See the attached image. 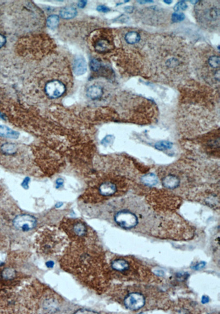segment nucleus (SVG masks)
Wrapping results in <instances>:
<instances>
[{
    "instance_id": "6",
    "label": "nucleus",
    "mask_w": 220,
    "mask_h": 314,
    "mask_svg": "<svg viewBox=\"0 0 220 314\" xmlns=\"http://www.w3.org/2000/svg\"><path fill=\"white\" fill-rule=\"evenodd\" d=\"M112 47L111 42L107 38H98L94 42V47L96 52L101 53L108 52Z\"/></svg>"
},
{
    "instance_id": "25",
    "label": "nucleus",
    "mask_w": 220,
    "mask_h": 314,
    "mask_svg": "<svg viewBox=\"0 0 220 314\" xmlns=\"http://www.w3.org/2000/svg\"><path fill=\"white\" fill-rule=\"evenodd\" d=\"M95 313H96V312L85 309L78 310L75 312V314H95Z\"/></svg>"
},
{
    "instance_id": "5",
    "label": "nucleus",
    "mask_w": 220,
    "mask_h": 314,
    "mask_svg": "<svg viewBox=\"0 0 220 314\" xmlns=\"http://www.w3.org/2000/svg\"><path fill=\"white\" fill-rule=\"evenodd\" d=\"M87 64L83 57L78 56L73 63V71L76 75H82L87 72Z\"/></svg>"
},
{
    "instance_id": "8",
    "label": "nucleus",
    "mask_w": 220,
    "mask_h": 314,
    "mask_svg": "<svg viewBox=\"0 0 220 314\" xmlns=\"http://www.w3.org/2000/svg\"><path fill=\"white\" fill-rule=\"evenodd\" d=\"M117 191V187L115 184L111 182H106L102 184L99 188V192L103 196H110L113 195Z\"/></svg>"
},
{
    "instance_id": "3",
    "label": "nucleus",
    "mask_w": 220,
    "mask_h": 314,
    "mask_svg": "<svg viewBox=\"0 0 220 314\" xmlns=\"http://www.w3.org/2000/svg\"><path fill=\"white\" fill-rule=\"evenodd\" d=\"M125 307L128 309L136 311L141 309L144 306L145 299L144 296L139 293H132L127 295L124 300Z\"/></svg>"
},
{
    "instance_id": "28",
    "label": "nucleus",
    "mask_w": 220,
    "mask_h": 314,
    "mask_svg": "<svg viewBox=\"0 0 220 314\" xmlns=\"http://www.w3.org/2000/svg\"><path fill=\"white\" fill-rule=\"evenodd\" d=\"M30 181V179L29 178H26V179H24V180L23 182L22 183V185L24 189H28L29 187L28 183Z\"/></svg>"
},
{
    "instance_id": "22",
    "label": "nucleus",
    "mask_w": 220,
    "mask_h": 314,
    "mask_svg": "<svg viewBox=\"0 0 220 314\" xmlns=\"http://www.w3.org/2000/svg\"><path fill=\"white\" fill-rule=\"evenodd\" d=\"M187 5L184 1H180L175 6L174 10L176 12H179L182 11H185L187 10Z\"/></svg>"
},
{
    "instance_id": "33",
    "label": "nucleus",
    "mask_w": 220,
    "mask_h": 314,
    "mask_svg": "<svg viewBox=\"0 0 220 314\" xmlns=\"http://www.w3.org/2000/svg\"><path fill=\"white\" fill-rule=\"evenodd\" d=\"M208 301H209V298L206 296H204L202 298V302L203 303H206V302H208Z\"/></svg>"
},
{
    "instance_id": "16",
    "label": "nucleus",
    "mask_w": 220,
    "mask_h": 314,
    "mask_svg": "<svg viewBox=\"0 0 220 314\" xmlns=\"http://www.w3.org/2000/svg\"><path fill=\"white\" fill-rule=\"evenodd\" d=\"M73 232L77 236L83 237L87 233L86 227L83 223H76L73 226Z\"/></svg>"
},
{
    "instance_id": "18",
    "label": "nucleus",
    "mask_w": 220,
    "mask_h": 314,
    "mask_svg": "<svg viewBox=\"0 0 220 314\" xmlns=\"http://www.w3.org/2000/svg\"><path fill=\"white\" fill-rule=\"evenodd\" d=\"M3 152L7 155H13L16 152V145L13 143H5L1 147Z\"/></svg>"
},
{
    "instance_id": "9",
    "label": "nucleus",
    "mask_w": 220,
    "mask_h": 314,
    "mask_svg": "<svg viewBox=\"0 0 220 314\" xmlns=\"http://www.w3.org/2000/svg\"><path fill=\"white\" fill-rule=\"evenodd\" d=\"M87 94L89 98L92 100H96L102 96L103 90L98 86H92L87 90Z\"/></svg>"
},
{
    "instance_id": "20",
    "label": "nucleus",
    "mask_w": 220,
    "mask_h": 314,
    "mask_svg": "<svg viewBox=\"0 0 220 314\" xmlns=\"http://www.w3.org/2000/svg\"><path fill=\"white\" fill-rule=\"evenodd\" d=\"M90 66L91 70L93 71L94 72H97V71L100 70L101 67V64L98 60L93 59H92L90 61Z\"/></svg>"
},
{
    "instance_id": "10",
    "label": "nucleus",
    "mask_w": 220,
    "mask_h": 314,
    "mask_svg": "<svg viewBox=\"0 0 220 314\" xmlns=\"http://www.w3.org/2000/svg\"><path fill=\"white\" fill-rule=\"evenodd\" d=\"M111 267L113 270L123 272L129 269L128 262L124 259H116L111 263Z\"/></svg>"
},
{
    "instance_id": "11",
    "label": "nucleus",
    "mask_w": 220,
    "mask_h": 314,
    "mask_svg": "<svg viewBox=\"0 0 220 314\" xmlns=\"http://www.w3.org/2000/svg\"><path fill=\"white\" fill-rule=\"evenodd\" d=\"M0 136L6 138L17 139L18 138L19 134L18 132L14 131L8 127L0 125Z\"/></svg>"
},
{
    "instance_id": "24",
    "label": "nucleus",
    "mask_w": 220,
    "mask_h": 314,
    "mask_svg": "<svg viewBox=\"0 0 220 314\" xmlns=\"http://www.w3.org/2000/svg\"><path fill=\"white\" fill-rule=\"evenodd\" d=\"M96 10L98 11V12H104V13H106V12H109L110 11V9L108 8V7H106L105 6H103V5H100V6H98V7L96 8Z\"/></svg>"
},
{
    "instance_id": "19",
    "label": "nucleus",
    "mask_w": 220,
    "mask_h": 314,
    "mask_svg": "<svg viewBox=\"0 0 220 314\" xmlns=\"http://www.w3.org/2000/svg\"><path fill=\"white\" fill-rule=\"evenodd\" d=\"M208 63L210 66L213 68H218L220 65V57L219 56L213 55L211 56L208 60Z\"/></svg>"
},
{
    "instance_id": "1",
    "label": "nucleus",
    "mask_w": 220,
    "mask_h": 314,
    "mask_svg": "<svg viewBox=\"0 0 220 314\" xmlns=\"http://www.w3.org/2000/svg\"><path fill=\"white\" fill-rule=\"evenodd\" d=\"M115 222L124 229H132L138 224V216L133 211L128 209H122L117 211L114 216Z\"/></svg>"
},
{
    "instance_id": "12",
    "label": "nucleus",
    "mask_w": 220,
    "mask_h": 314,
    "mask_svg": "<svg viewBox=\"0 0 220 314\" xmlns=\"http://www.w3.org/2000/svg\"><path fill=\"white\" fill-rule=\"evenodd\" d=\"M60 14L63 19H71L77 16V11L73 7H65L60 11Z\"/></svg>"
},
{
    "instance_id": "34",
    "label": "nucleus",
    "mask_w": 220,
    "mask_h": 314,
    "mask_svg": "<svg viewBox=\"0 0 220 314\" xmlns=\"http://www.w3.org/2000/svg\"><path fill=\"white\" fill-rule=\"evenodd\" d=\"M138 2H144V3L147 2H153V1H138Z\"/></svg>"
},
{
    "instance_id": "15",
    "label": "nucleus",
    "mask_w": 220,
    "mask_h": 314,
    "mask_svg": "<svg viewBox=\"0 0 220 314\" xmlns=\"http://www.w3.org/2000/svg\"><path fill=\"white\" fill-rule=\"evenodd\" d=\"M141 180L146 185L149 186L156 185L158 183L157 177L153 174H148L145 175L143 176Z\"/></svg>"
},
{
    "instance_id": "27",
    "label": "nucleus",
    "mask_w": 220,
    "mask_h": 314,
    "mask_svg": "<svg viewBox=\"0 0 220 314\" xmlns=\"http://www.w3.org/2000/svg\"><path fill=\"white\" fill-rule=\"evenodd\" d=\"M205 265H206L205 262H201L199 263L197 265H195L194 268L195 270H201L203 268H204V267H205Z\"/></svg>"
},
{
    "instance_id": "4",
    "label": "nucleus",
    "mask_w": 220,
    "mask_h": 314,
    "mask_svg": "<svg viewBox=\"0 0 220 314\" xmlns=\"http://www.w3.org/2000/svg\"><path fill=\"white\" fill-rule=\"evenodd\" d=\"M66 91V87L62 82L54 80L48 82L45 86V91L51 98H58Z\"/></svg>"
},
{
    "instance_id": "23",
    "label": "nucleus",
    "mask_w": 220,
    "mask_h": 314,
    "mask_svg": "<svg viewBox=\"0 0 220 314\" xmlns=\"http://www.w3.org/2000/svg\"><path fill=\"white\" fill-rule=\"evenodd\" d=\"M156 147L157 148V149L161 150H167V149H170L171 147V143H169L167 142L162 141L161 142H159L156 145Z\"/></svg>"
},
{
    "instance_id": "32",
    "label": "nucleus",
    "mask_w": 220,
    "mask_h": 314,
    "mask_svg": "<svg viewBox=\"0 0 220 314\" xmlns=\"http://www.w3.org/2000/svg\"><path fill=\"white\" fill-rule=\"evenodd\" d=\"M46 266H47V267H49V268H52V267H54V262H53V261H48V262H46Z\"/></svg>"
},
{
    "instance_id": "17",
    "label": "nucleus",
    "mask_w": 220,
    "mask_h": 314,
    "mask_svg": "<svg viewBox=\"0 0 220 314\" xmlns=\"http://www.w3.org/2000/svg\"><path fill=\"white\" fill-rule=\"evenodd\" d=\"M59 22L60 18L57 15H51L47 18V27L51 29L56 28L59 25Z\"/></svg>"
},
{
    "instance_id": "36",
    "label": "nucleus",
    "mask_w": 220,
    "mask_h": 314,
    "mask_svg": "<svg viewBox=\"0 0 220 314\" xmlns=\"http://www.w3.org/2000/svg\"><path fill=\"white\" fill-rule=\"evenodd\" d=\"M164 2H166V3H168V4H170L172 2V1H164Z\"/></svg>"
},
{
    "instance_id": "29",
    "label": "nucleus",
    "mask_w": 220,
    "mask_h": 314,
    "mask_svg": "<svg viewBox=\"0 0 220 314\" xmlns=\"http://www.w3.org/2000/svg\"><path fill=\"white\" fill-rule=\"evenodd\" d=\"M87 1H78V6L80 8H84V7H85V6L87 5Z\"/></svg>"
},
{
    "instance_id": "31",
    "label": "nucleus",
    "mask_w": 220,
    "mask_h": 314,
    "mask_svg": "<svg viewBox=\"0 0 220 314\" xmlns=\"http://www.w3.org/2000/svg\"><path fill=\"white\" fill-rule=\"evenodd\" d=\"M133 7H131V6L126 7L124 8V10H125L127 12H129V13H131V12H132V11H133Z\"/></svg>"
},
{
    "instance_id": "21",
    "label": "nucleus",
    "mask_w": 220,
    "mask_h": 314,
    "mask_svg": "<svg viewBox=\"0 0 220 314\" xmlns=\"http://www.w3.org/2000/svg\"><path fill=\"white\" fill-rule=\"evenodd\" d=\"M184 18H185V15L180 12H175L172 15V21L175 23L182 21Z\"/></svg>"
},
{
    "instance_id": "35",
    "label": "nucleus",
    "mask_w": 220,
    "mask_h": 314,
    "mask_svg": "<svg viewBox=\"0 0 220 314\" xmlns=\"http://www.w3.org/2000/svg\"><path fill=\"white\" fill-rule=\"evenodd\" d=\"M62 204H63V203H62V202H59V203H57V204L56 205V207L57 208H59V207H60L62 206Z\"/></svg>"
},
{
    "instance_id": "30",
    "label": "nucleus",
    "mask_w": 220,
    "mask_h": 314,
    "mask_svg": "<svg viewBox=\"0 0 220 314\" xmlns=\"http://www.w3.org/2000/svg\"><path fill=\"white\" fill-rule=\"evenodd\" d=\"M56 188L59 189L63 185V180L62 179H58L56 180Z\"/></svg>"
},
{
    "instance_id": "7",
    "label": "nucleus",
    "mask_w": 220,
    "mask_h": 314,
    "mask_svg": "<svg viewBox=\"0 0 220 314\" xmlns=\"http://www.w3.org/2000/svg\"><path fill=\"white\" fill-rule=\"evenodd\" d=\"M162 183L165 188L169 189H174L179 185L180 180L176 175H168L162 179Z\"/></svg>"
},
{
    "instance_id": "14",
    "label": "nucleus",
    "mask_w": 220,
    "mask_h": 314,
    "mask_svg": "<svg viewBox=\"0 0 220 314\" xmlns=\"http://www.w3.org/2000/svg\"><path fill=\"white\" fill-rule=\"evenodd\" d=\"M125 40L129 44H135L141 40V35L136 32H129L127 33L125 37Z\"/></svg>"
},
{
    "instance_id": "2",
    "label": "nucleus",
    "mask_w": 220,
    "mask_h": 314,
    "mask_svg": "<svg viewBox=\"0 0 220 314\" xmlns=\"http://www.w3.org/2000/svg\"><path fill=\"white\" fill-rule=\"evenodd\" d=\"M13 225L17 229L23 232H28L35 227L36 220L31 215L21 214L15 217L13 220Z\"/></svg>"
},
{
    "instance_id": "26",
    "label": "nucleus",
    "mask_w": 220,
    "mask_h": 314,
    "mask_svg": "<svg viewBox=\"0 0 220 314\" xmlns=\"http://www.w3.org/2000/svg\"><path fill=\"white\" fill-rule=\"evenodd\" d=\"M6 42V39L5 36L0 34V48L2 47Z\"/></svg>"
},
{
    "instance_id": "13",
    "label": "nucleus",
    "mask_w": 220,
    "mask_h": 314,
    "mask_svg": "<svg viewBox=\"0 0 220 314\" xmlns=\"http://www.w3.org/2000/svg\"><path fill=\"white\" fill-rule=\"evenodd\" d=\"M16 276V270L12 267H6L1 272V280L11 281Z\"/></svg>"
}]
</instances>
